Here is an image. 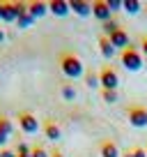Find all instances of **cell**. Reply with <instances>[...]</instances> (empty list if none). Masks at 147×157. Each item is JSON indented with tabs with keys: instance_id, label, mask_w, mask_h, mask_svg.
Returning <instances> with one entry per match:
<instances>
[{
	"instance_id": "30bf717a",
	"label": "cell",
	"mask_w": 147,
	"mask_h": 157,
	"mask_svg": "<svg viewBox=\"0 0 147 157\" xmlns=\"http://www.w3.org/2000/svg\"><path fill=\"white\" fill-rule=\"evenodd\" d=\"M46 12H48V2H44V0H30L28 2V14L32 16L34 21L46 16Z\"/></svg>"
},
{
	"instance_id": "ac0fdd59",
	"label": "cell",
	"mask_w": 147,
	"mask_h": 157,
	"mask_svg": "<svg viewBox=\"0 0 147 157\" xmlns=\"http://www.w3.org/2000/svg\"><path fill=\"white\" fill-rule=\"evenodd\" d=\"M101 99L106 104H115L120 99V93H117V90H101Z\"/></svg>"
},
{
	"instance_id": "9a60e30c",
	"label": "cell",
	"mask_w": 147,
	"mask_h": 157,
	"mask_svg": "<svg viewBox=\"0 0 147 157\" xmlns=\"http://www.w3.org/2000/svg\"><path fill=\"white\" fill-rule=\"evenodd\" d=\"M140 10H142L140 0H124V12H127V14H138Z\"/></svg>"
},
{
	"instance_id": "52a82bcc",
	"label": "cell",
	"mask_w": 147,
	"mask_h": 157,
	"mask_svg": "<svg viewBox=\"0 0 147 157\" xmlns=\"http://www.w3.org/2000/svg\"><path fill=\"white\" fill-rule=\"evenodd\" d=\"M92 16H94V19H99L101 23H106V21L113 19V12L108 10L106 0H94V2H92Z\"/></svg>"
},
{
	"instance_id": "7402d4cb",
	"label": "cell",
	"mask_w": 147,
	"mask_h": 157,
	"mask_svg": "<svg viewBox=\"0 0 147 157\" xmlns=\"http://www.w3.org/2000/svg\"><path fill=\"white\" fill-rule=\"evenodd\" d=\"M106 2H108V10L113 12V14L120 12V10H124V0H106Z\"/></svg>"
},
{
	"instance_id": "2e32d148",
	"label": "cell",
	"mask_w": 147,
	"mask_h": 157,
	"mask_svg": "<svg viewBox=\"0 0 147 157\" xmlns=\"http://www.w3.org/2000/svg\"><path fill=\"white\" fill-rule=\"evenodd\" d=\"M120 28V23L115 19H110V21H106V23H101V35H106V37H110V35L115 33V30Z\"/></svg>"
},
{
	"instance_id": "484cf974",
	"label": "cell",
	"mask_w": 147,
	"mask_h": 157,
	"mask_svg": "<svg viewBox=\"0 0 147 157\" xmlns=\"http://www.w3.org/2000/svg\"><path fill=\"white\" fill-rule=\"evenodd\" d=\"M0 157H16V152L12 150V148H2V150H0Z\"/></svg>"
},
{
	"instance_id": "5bb4252c",
	"label": "cell",
	"mask_w": 147,
	"mask_h": 157,
	"mask_svg": "<svg viewBox=\"0 0 147 157\" xmlns=\"http://www.w3.org/2000/svg\"><path fill=\"white\" fill-rule=\"evenodd\" d=\"M99 51H101V56L106 60H110L115 56V46L110 44V39H108L106 35H99Z\"/></svg>"
},
{
	"instance_id": "7a4b0ae2",
	"label": "cell",
	"mask_w": 147,
	"mask_h": 157,
	"mask_svg": "<svg viewBox=\"0 0 147 157\" xmlns=\"http://www.w3.org/2000/svg\"><path fill=\"white\" fill-rule=\"evenodd\" d=\"M120 60H122L124 69H129V72H140V69L145 67L142 53L136 49V46H129V49H124L122 53H120Z\"/></svg>"
},
{
	"instance_id": "44dd1931",
	"label": "cell",
	"mask_w": 147,
	"mask_h": 157,
	"mask_svg": "<svg viewBox=\"0 0 147 157\" xmlns=\"http://www.w3.org/2000/svg\"><path fill=\"white\" fill-rule=\"evenodd\" d=\"M30 157H51V152H46V148L44 146H32V150H30Z\"/></svg>"
},
{
	"instance_id": "f1b7e54d",
	"label": "cell",
	"mask_w": 147,
	"mask_h": 157,
	"mask_svg": "<svg viewBox=\"0 0 147 157\" xmlns=\"http://www.w3.org/2000/svg\"><path fill=\"white\" fill-rule=\"evenodd\" d=\"M51 157H64V155H62L60 150H53V152H51Z\"/></svg>"
},
{
	"instance_id": "6da1fadb",
	"label": "cell",
	"mask_w": 147,
	"mask_h": 157,
	"mask_svg": "<svg viewBox=\"0 0 147 157\" xmlns=\"http://www.w3.org/2000/svg\"><path fill=\"white\" fill-rule=\"evenodd\" d=\"M60 69H62V74L69 76V78L83 76V63H81V58L76 53H71V51H62V53H60Z\"/></svg>"
},
{
	"instance_id": "4fadbf2b",
	"label": "cell",
	"mask_w": 147,
	"mask_h": 157,
	"mask_svg": "<svg viewBox=\"0 0 147 157\" xmlns=\"http://www.w3.org/2000/svg\"><path fill=\"white\" fill-rule=\"evenodd\" d=\"M99 155L101 157H120V148L115 141H101L99 146Z\"/></svg>"
},
{
	"instance_id": "277c9868",
	"label": "cell",
	"mask_w": 147,
	"mask_h": 157,
	"mask_svg": "<svg viewBox=\"0 0 147 157\" xmlns=\"http://www.w3.org/2000/svg\"><path fill=\"white\" fill-rule=\"evenodd\" d=\"M99 83H101V90H117L120 88V76L115 72V67L106 65V67L99 72Z\"/></svg>"
},
{
	"instance_id": "d6986e66",
	"label": "cell",
	"mask_w": 147,
	"mask_h": 157,
	"mask_svg": "<svg viewBox=\"0 0 147 157\" xmlns=\"http://www.w3.org/2000/svg\"><path fill=\"white\" fill-rule=\"evenodd\" d=\"M32 23H34V19H32V16L28 14V12H25V14H21V16H19V21H16V25H19L21 30L30 28V25H32Z\"/></svg>"
},
{
	"instance_id": "4dcf8cb0",
	"label": "cell",
	"mask_w": 147,
	"mask_h": 157,
	"mask_svg": "<svg viewBox=\"0 0 147 157\" xmlns=\"http://www.w3.org/2000/svg\"><path fill=\"white\" fill-rule=\"evenodd\" d=\"M122 157H133V155H131V150H127V152H124Z\"/></svg>"
},
{
	"instance_id": "d6a6232c",
	"label": "cell",
	"mask_w": 147,
	"mask_h": 157,
	"mask_svg": "<svg viewBox=\"0 0 147 157\" xmlns=\"http://www.w3.org/2000/svg\"><path fill=\"white\" fill-rule=\"evenodd\" d=\"M16 157H30V155H16Z\"/></svg>"
},
{
	"instance_id": "ba28073f",
	"label": "cell",
	"mask_w": 147,
	"mask_h": 157,
	"mask_svg": "<svg viewBox=\"0 0 147 157\" xmlns=\"http://www.w3.org/2000/svg\"><path fill=\"white\" fill-rule=\"evenodd\" d=\"M41 129H44V136L48 139V141H60L62 139V127H60L55 120H44V125H41Z\"/></svg>"
},
{
	"instance_id": "83f0119b",
	"label": "cell",
	"mask_w": 147,
	"mask_h": 157,
	"mask_svg": "<svg viewBox=\"0 0 147 157\" xmlns=\"http://www.w3.org/2000/svg\"><path fill=\"white\" fill-rule=\"evenodd\" d=\"M7 141H9V136L0 132V150H2V148H7Z\"/></svg>"
},
{
	"instance_id": "836d02e7",
	"label": "cell",
	"mask_w": 147,
	"mask_h": 157,
	"mask_svg": "<svg viewBox=\"0 0 147 157\" xmlns=\"http://www.w3.org/2000/svg\"><path fill=\"white\" fill-rule=\"evenodd\" d=\"M145 152H147V148H145Z\"/></svg>"
},
{
	"instance_id": "5b68a950",
	"label": "cell",
	"mask_w": 147,
	"mask_h": 157,
	"mask_svg": "<svg viewBox=\"0 0 147 157\" xmlns=\"http://www.w3.org/2000/svg\"><path fill=\"white\" fill-rule=\"evenodd\" d=\"M127 118H129V125L131 127H147V109L142 106V104H136V106H129L127 111Z\"/></svg>"
},
{
	"instance_id": "603a6c76",
	"label": "cell",
	"mask_w": 147,
	"mask_h": 157,
	"mask_svg": "<svg viewBox=\"0 0 147 157\" xmlns=\"http://www.w3.org/2000/svg\"><path fill=\"white\" fill-rule=\"evenodd\" d=\"M30 150H32V148H30V146H28L25 141H21L19 146L14 148V152H16V155H30Z\"/></svg>"
},
{
	"instance_id": "8fae6325",
	"label": "cell",
	"mask_w": 147,
	"mask_h": 157,
	"mask_svg": "<svg viewBox=\"0 0 147 157\" xmlns=\"http://www.w3.org/2000/svg\"><path fill=\"white\" fill-rule=\"evenodd\" d=\"M69 10L78 16H90L92 14V2H85V0H69Z\"/></svg>"
},
{
	"instance_id": "4316f807",
	"label": "cell",
	"mask_w": 147,
	"mask_h": 157,
	"mask_svg": "<svg viewBox=\"0 0 147 157\" xmlns=\"http://www.w3.org/2000/svg\"><path fill=\"white\" fill-rule=\"evenodd\" d=\"M140 53H142V56L147 58V35H145V37L140 39Z\"/></svg>"
},
{
	"instance_id": "3957f363",
	"label": "cell",
	"mask_w": 147,
	"mask_h": 157,
	"mask_svg": "<svg viewBox=\"0 0 147 157\" xmlns=\"http://www.w3.org/2000/svg\"><path fill=\"white\" fill-rule=\"evenodd\" d=\"M28 12V2H2V21L5 23H16L21 14Z\"/></svg>"
},
{
	"instance_id": "ffe728a7",
	"label": "cell",
	"mask_w": 147,
	"mask_h": 157,
	"mask_svg": "<svg viewBox=\"0 0 147 157\" xmlns=\"http://www.w3.org/2000/svg\"><path fill=\"white\" fill-rule=\"evenodd\" d=\"M12 129H14V127H12V120H9V118H5V116H0V132L9 136Z\"/></svg>"
},
{
	"instance_id": "7c38bea8",
	"label": "cell",
	"mask_w": 147,
	"mask_h": 157,
	"mask_svg": "<svg viewBox=\"0 0 147 157\" xmlns=\"http://www.w3.org/2000/svg\"><path fill=\"white\" fill-rule=\"evenodd\" d=\"M48 12L53 16H67L71 10H69L67 0H51V2H48Z\"/></svg>"
},
{
	"instance_id": "d4e9b609",
	"label": "cell",
	"mask_w": 147,
	"mask_h": 157,
	"mask_svg": "<svg viewBox=\"0 0 147 157\" xmlns=\"http://www.w3.org/2000/svg\"><path fill=\"white\" fill-rule=\"evenodd\" d=\"M131 155H133V157H147V152H145V148L136 146V148H131Z\"/></svg>"
},
{
	"instance_id": "9c48e42d",
	"label": "cell",
	"mask_w": 147,
	"mask_h": 157,
	"mask_svg": "<svg viewBox=\"0 0 147 157\" xmlns=\"http://www.w3.org/2000/svg\"><path fill=\"white\" fill-rule=\"evenodd\" d=\"M108 39H110V44L115 46V51H117V49L124 51V49H129V46H131V44H129V33H127L124 28H117Z\"/></svg>"
},
{
	"instance_id": "cb8c5ba5",
	"label": "cell",
	"mask_w": 147,
	"mask_h": 157,
	"mask_svg": "<svg viewBox=\"0 0 147 157\" xmlns=\"http://www.w3.org/2000/svg\"><path fill=\"white\" fill-rule=\"evenodd\" d=\"M85 81H88V86H90V88H97V86H99V74H97V72H90Z\"/></svg>"
},
{
	"instance_id": "f546056e",
	"label": "cell",
	"mask_w": 147,
	"mask_h": 157,
	"mask_svg": "<svg viewBox=\"0 0 147 157\" xmlns=\"http://www.w3.org/2000/svg\"><path fill=\"white\" fill-rule=\"evenodd\" d=\"M0 42H5V30L0 28Z\"/></svg>"
},
{
	"instance_id": "1f68e13d",
	"label": "cell",
	"mask_w": 147,
	"mask_h": 157,
	"mask_svg": "<svg viewBox=\"0 0 147 157\" xmlns=\"http://www.w3.org/2000/svg\"><path fill=\"white\" fill-rule=\"evenodd\" d=\"M0 21H2V2H0Z\"/></svg>"
},
{
	"instance_id": "8992f818",
	"label": "cell",
	"mask_w": 147,
	"mask_h": 157,
	"mask_svg": "<svg viewBox=\"0 0 147 157\" xmlns=\"http://www.w3.org/2000/svg\"><path fill=\"white\" fill-rule=\"evenodd\" d=\"M16 120H19V127H21V132H23V134H37V132H39V120L34 118V113L21 111Z\"/></svg>"
},
{
	"instance_id": "e0dca14e",
	"label": "cell",
	"mask_w": 147,
	"mask_h": 157,
	"mask_svg": "<svg viewBox=\"0 0 147 157\" xmlns=\"http://www.w3.org/2000/svg\"><path fill=\"white\" fill-rule=\"evenodd\" d=\"M60 95H62L67 102H74V99H76V88H74V83H64L62 90H60Z\"/></svg>"
}]
</instances>
